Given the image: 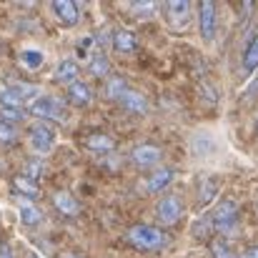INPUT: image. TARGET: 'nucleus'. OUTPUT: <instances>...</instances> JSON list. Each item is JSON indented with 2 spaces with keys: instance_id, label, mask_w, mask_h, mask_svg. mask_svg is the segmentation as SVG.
Here are the masks:
<instances>
[{
  "instance_id": "obj_22",
  "label": "nucleus",
  "mask_w": 258,
  "mask_h": 258,
  "mask_svg": "<svg viewBox=\"0 0 258 258\" xmlns=\"http://www.w3.org/2000/svg\"><path fill=\"white\" fill-rule=\"evenodd\" d=\"M43 60H45L43 50L23 48V53H20V66H23V68H28V71H38V68L43 66Z\"/></svg>"
},
{
  "instance_id": "obj_6",
  "label": "nucleus",
  "mask_w": 258,
  "mask_h": 258,
  "mask_svg": "<svg viewBox=\"0 0 258 258\" xmlns=\"http://www.w3.org/2000/svg\"><path fill=\"white\" fill-rule=\"evenodd\" d=\"M163 15H166V23L171 30H185L188 23H190V15H193V5L188 0H168L163 5Z\"/></svg>"
},
{
  "instance_id": "obj_4",
  "label": "nucleus",
  "mask_w": 258,
  "mask_h": 258,
  "mask_svg": "<svg viewBox=\"0 0 258 258\" xmlns=\"http://www.w3.org/2000/svg\"><path fill=\"white\" fill-rule=\"evenodd\" d=\"M28 113L35 115V118H40L43 123H48V120L63 123V120L68 118V110H66L63 100H58V98H53V95H45V93H40V95L28 105Z\"/></svg>"
},
{
  "instance_id": "obj_25",
  "label": "nucleus",
  "mask_w": 258,
  "mask_h": 258,
  "mask_svg": "<svg viewBox=\"0 0 258 258\" xmlns=\"http://www.w3.org/2000/svg\"><path fill=\"white\" fill-rule=\"evenodd\" d=\"M211 256L213 258H236V253H233L228 238H221V236H218V238L211 241Z\"/></svg>"
},
{
  "instance_id": "obj_8",
  "label": "nucleus",
  "mask_w": 258,
  "mask_h": 258,
  "mask_svg": "<svg viewBox=\"0 0 258 258\" xmlns=\"http://www.w3.org/2000/svg\"><path fill=\"white\" fill-rule=\"evenodd\" d=\"M183 213H185L183 198L175 196V193L163 196V198L158 201V206H156V216H158V221H161L163 226H175V223L183 218Z\"/></svg>"
},
{
  "instance_id": "obj_27",
  "label": "nucleus",
  "mask_w": 258,
  "mask_h": 258,
  "mask_svg": "<svg viewBox=\"0 0 258 258\" xmlns=\"http://www.w3.org/2000/svg\"><path fill=\"white\" fill-rule=\"evenodd\" d=\"M43 171H45V163H43L40 158H33V161H28V163H25L23 175H25V178H30V180H38V178L43 175Z\"/></svg>"
},
{
  "instance_id": "obj_23",
  "label": "nucleus",
  "mask_w": 258,
  "mask_h": 258,
  "mask_svg": "<svg viewBox=\"0 0 258 258\" xmlns=\"http://www.w3.org/2000/svg\"><path fill=\"white\" fill-rule=\"evenodd\" d=\"M88 71H90V76H95V78H105L108 71H110V63H108V58H105L103 53H93V55L88 58Z\"/></svg>"
},
{
  "instance_id": "obj_26",
  "label": "nucleus",
  "mask_w": 258,
  "mask_h": 258,
  "mask_svg": "<svg viewBox=\"0 0 258 258\" xmlns=\"http://www.w3.org/2000/svg\"><path fill=\"white\" fill-rule=\"evenodd\" d=\"M216 193H218V185H216L213 180L201 183V190H198V203H201V206H208V203L216 198Z\"/></svg>"
},
{
  "instance_id": "obj_29",
  "label": "nucleus",
  "mask_w": 258,
  "mask_h": 258,
  "mask_svg": "<svg viewBox=\"0 0 258 258\" xmlns=\"http://www.w3.org/2000/svg\"><path fill=\"white\" fill-rule=\"evenodd\" d=\"M0 115H3V118H8V120H13V123H23V118H25V110H15V108H0Z\"/></svg>"
},
{
  "instance_id": "obj_2",
  "label": "nucleus",
  "mask_w": 258,
  "mask_h": 258,
  "mask_svg": "<svg viewBox=\"0 0 258 258\" xmlns=\"http://www.w3.org/2000/svg\"><path fill=\"white\" fill-rule=\"evenodd\" d=\"M125 238L131 246H136L141 251H161L168 246V236L156 226H133V228H128Z\"/></svg>"
},
{
  "instance_id": "obj_13",
  "label": "nucleus",
  "mask_w": 258,
  "mask_h": 258,
  "mask_svg": "<svg viewBox=\"0 0 258 258\" xmlns=\"http://www.w3.org/2000/svg\"><path fill=\"white\" fill-rule=\"evenodd\" d=\"M66 98H68L71 105L83 108V105H90V100H93V90L88 88V83H83V81L78 78V81H73V83L66 86Z\"/></svg>"
},
{
  "instance_id": "obj_33",
  "label": "nucleus",
  "mask_w": 258,
  "mask_h": 258,
  "mask_svg": "<svg viewBox=\"0 0 258 258\" xmlns=\"http://www.w3.org/2000/svg\"><path fill=\"white\" fill-rule=\"evenodd\" d=\"M30 258H40V256H38V253H30Z\"/></svg>"
},
{
  "instance_id": "obj_19",
  "label": "nucleus",
  "mask_w": 258,
  "mask_h": 258,
  "mask_svg": "<svg viewBox=\"0 0 258 258\" xmlns=\"http://www.w3.org/2000/svg\"><path fill=\"white\" fill-rule=\"evenodd\" d=\"M241 63H243V73H246V76H248V73H253V71H258V30H256V35L248 40V45H246V50H243Z\"/></svg>"
},
{
  "instance_id": "obj_24",
  "label": "nucleus",
  "mask_w": 258,
  "mask_h": 258,
  "mask_svg": "<svg viewBox=\"0 0 258 258\" xmlns=\"http://www.w3.org/2000/svg\"><path fill=\"white\" fill-rule=\"evenodd\" d=\"M128 81L125 78H120V76H115V78H110L108 83H105V98H110V100H115L118 103V98L128 90Z\"/></svg>"
},
{
  "instance_id": "obj_14",
  "label": "nucleus",
  "mask_w": 258,
  "mask_h": 258,
  "mask_svg": "<svg viewBox=\"0 0 258 258\" xmlns=\"http://www.w3.org/2000/svg\"><path fill=\"white\" fill-rule=\"evenodd\" d=\"M118 103H120L125 110H131V113H138V115L148 113V100H146V95L138 93V90H133V88H128V90L118 98Z\"/></svg>"
},
{
  "instance_id": "obj_15",
  "label": "nucleus",
  "mask_w": 258,
  "mask_h": 258,
  "mask_svg": "<svg viewBox=\"0 0 258 258\" xmlns=\"http://www.w3.org/2000/svg\"><path fill=\"white\" fill-rule=\"evenodd\" d=\"M78 73H81V66L76 63V60H71V58H66V60H60L58 66H55V71H53V81H58V83H73V81H78Z\"/></svg>"
},
{
  "instance_id": "obj_32",
  "label": "nucleus",
  "mask_w": 258,
  "mask_h": 258,
  "mask_svg": "<svg viewBox=\"0 0 258 258\" xmlns=\"http://www.w3.org/2000/svg\"><path fill=\"white\" fill-rule=\"evenodd\" d=\"M63 258H78V256H73V253H66V256H63Z\"/></svg>"
},
{
  "instance_id": "obj_34",
  "label": "nucleus",
  "mask_w": 258,
  "mask_h": 258,
  "mask_svg": "<svg viewBox=\"0 0 258 258\" xmlns=\"http://www.w3.org/2000/svg\"><path fill=\"white\" fill-rule=\"evenodd\" d=\"M256 131H258V120H256Z\"/></svg>"
},
{
  "instance_id": "obj_12",
  "label": "nucleus",
  "mask_w": 258,
  "mask_h": 258,
  "mask_svg": "<svg viewBox=\"0 0 258 258\" xmlns=\"http://www.w3.org/2000/svg\"><path fill=\"white\" fill-rule=\"evenodd\" d=\"M18 216L25 228H38L43 223V211L30 198H18Z\"/></svg>"
},
{
  "instance_id": "obj_20",
  "label": "nucleus",
  "mask_w": 258,
  "mask_h": 258,
  "mask_svg": "<svg viewBox=\"0 0 258 258\" xmlns=\"http://www.w3.org/2000/svg\"><path fill=\"white\" fill-rule=\"evenodd\" d=\"M18 138H20L18 123H13V120H8V118L0 115V146H15Z\"/></svg>"
},
{
  "instance_id": "obj_7",
  "label": "nucleus",
  "mask_w": 258,
  "mask_h": 258,
  "mask_svg": "<svg viewBox=\"0 0 258 258\" xmlns=\"http://www.w3.org/2000/svg\"><path fill=\"white\" fill-rule=\"evenodd\" d=\"M161 161H163V151L158 146H153V143H138L131 151V163L136 168L156 171V168H161Z\"/></svg>"
},
{
  "instance_id": "obj_28",
  "label": "nucleus",
  "mask_w": 258,
  "mask_h": 258,
  "mask_svg": "<svg viewBox=\"0 0 258 258\" xmlns=\"http://www.w3.org/2000/svg\"><path fill=\"white\" fill-rule=\"evenodd\" d=\"M136 15H151V13H156L158 10V5L153 3V0H141V3H131L128 5Z\"/></svg>"
},
{
  "instance_id": "obj_5",
  "label": "nucleus",
  "mask_w": 258,
  "mask_h": 258,
  "mask_svg": "<svg viewBox=\"0 0 258 258\" xmlns=\"http://www.w3.org/2000/svg\"><path fill=\"white\" fill-rule=\"evenodd\" d=\"M28 146H30V151L38 153L40 158L48 156V153L55 148V128H53L50 123H43V120L33 123V125L28 128Z\"/></svg>"
},
{
  "instance_id": "obj_9",
  "label": "nucleus",
  "mask_w": 258,
  "mask_h": 258,
  "mask_svg": "<svg viewBox=\"0 0 258 258\" xmlns=\"http://www.w3.org/2000/svg\"><path fill=\"white\" fill-rule=\"evenodd\" d=\"M198 30H201V38L206 43H211L218 33V8L216 3L211 0H203L198 5Z\"/></svg>"
},
{
  "instance_id": "obj_30",
  "label": "nucleus",
  "mask_w": 258,
  "mask_h": 258,
  "mask_svg": "<svg viewBox=\"0 0 258 258\" xmlns=\"http://www.w3.org/2000/svg\"><path fill=\"white\" fill-rule=\"evenodd\" d=\"M0 258H15L13 248H10L8 243H0Z\"/></svg>"
},
{
  "instance_id": "obj_21",
  "label": "nucleus",
  "mask_w": 258,
  "mask_h": 258,
  "mask_svg": "<svg viewBox=\"0 0 258 258\" xmlns=\"http://www.w3.org/2000/svg\"><path fill=\"white\" fill-rule=\"evenodd\" d=\"M13 190H15V193H20L23 198H35V196L40 193L38 183H35V180H30V178H25L23 173L13 178Z\"/></svg>"
},
{
  "instance_id": "obj_16",
  "label": "nucleus",
  "mask_w": 258,
  "mask_h": 258,
  "mask_svg": "<svg viewBox=\"0 0 258 258\" xmlns=\"http://www.w3.org/2000/svg\"><path fill=\"white\" fill-rule=\"evenodd\" d=\"M53 206H55L63 216H78V211H81V203H78L76 196L68 193V190H55V193H53Z\"/></svg>"
},
{
  "instance_id": "obj_17",
  "label": "nucleus",
  "mask_w": 258,
  "mask_h": 258,
  "mask_svg": "<svg viewBox=\"0 0 258 258\" xmlns=\"http://www.w3.org/2000/svg\"><path fill=\"white\" fill-rule=\"evenodd\" d=\"M110 43H113V48L118 53H133V50H138V38L131 30H115Z\"/></svg>"
},
{
  "instance_id": "obj_31",
  "label": "nucleus",
  "mask_w": 258,
  "mask_h": 258,
  "mask_svg": "<svg viewBox=\"0 0 258 258\" xmlns=\"http://www.w3.org/2000/svg\"><path fill=\"white\" fill-rule=\"evenodd\" d=\"M241 258H258V246H251V248H246Z\"/></svg>"
},
{
  "instance_id": "obj_11",
  "label": "nucleus",
  "mask_w": 258,
  "mask_h": 258,
  "mask_svg": "<svg viewBox=\"0 0 258 258\" xmlns=\"http://www.w3.org/2000/svg\"><path fill=\"white\" fill-rule=\"evenodd\" d=\"M173 178H175L173 168H163V166H161V168L151 171L143 178V190H146V193H163L173 183Z\"/></svg>"
},
{
  "instance_id": "obj_3",
  "label": "nucleus",
  "mask_w": 258,
  "mask_h": 258,
  "mask_svg": "<svg viewBox=\"0 0 258 258\" xmlns=\"http://www.w3.org/2000/svg\"><path fill=\"white\" fill-rule=\"evenodd\" d=\"M38 95H40V88L38 86H30V83H8L5 88H0V108L25 110V105H30Z\"/></svg>"
},
{
  "instance_id": "obj_1",
  "label": "nucleus",
  "mask_w": 258,
  "mask_h": 258,
  "mask_svg": "<svg viewBox=\"0 0 258 258\" xmlns=\"http://www.w3.org/2000/svg\"><path fill=\"white\" fill-rule=\"evenodd\" d=\"M208 221H211V231L218 233L221 238L231 236L236 228H238V203L233 198H223L211 213H208Z\"/></svg>"
},
{
  "instance_id": "obj_18",
  "label": "nucleus",
  "mask_w": 258,
  "mask_h": 258,
  "mask_svg": "<svg viewBox=\"0 0 258 258\" xmlns=\"http://www.w3.org/2000/svg\"><path fill=\"white\" fill-rule=\"evenodd\" d=\"M83 146L88 151H95V153H110L115 148V141L110 136H103V133H90L83 138Z\"/></svg>"
},
{
  "instance_id": "obj_10",
  "label": "nucleus",
  "mask_w": 258,
  "mask_h": 258,
  "mask_svg": "<svg viewBox=\"0 0 258 258\" xmlns=\"http://www.w3.org/2000/svg\"><path fill=\"white\" fill-rule=\"evenodd\" d=\"M50 10L63 28H73L81 20V5L76 0H55L50 3Z\"/></svg>"
}]
</instances>
